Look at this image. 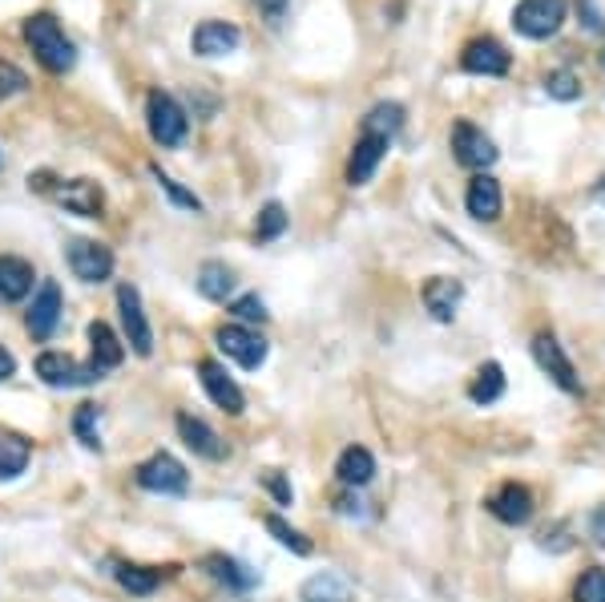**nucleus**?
<instances>
[{
	"label": "nucleus",
	"mask_w": 605,
	"mask_h": 602,
	"mask_svg": "<svg viewBox=\"0 0 605 602\" xmlns=\"http://www.w3.org/2000/svg\"><path fill=\"white\" fill-rule=\"evenodd\" d=\"M25 40L28 49L37 54V61L49 73H69L73 61H78V49H73V40L66 37V28L57 25L54 13H37L25 21Z\"/></svg>",
	"instance_id": "obj_1"
},
{
	"label": "nucleus",
	"mask_w": 605,
	"mask_h": 602,
	"mask_svg": "<svg viewBox=\"0 0 605 602\" xmlns=\"http://www.w3.org/2000/svg\"><path fill=\"white\" fill-rule=\"evenodd\" d=\"M566 13H569L566 0H521L513 9V28L521 37L545 40L566 25Z\"/></svg>",
	"instance_id": "obj_2"
},
{
	"label": "nucleus",
	"mask_w": 605,
	"mask_h": 602,
	"mask_svg": "<svg viewBox=\"0 0 605 602\" xmlns=\"http://www.w3.org/2000/svg\"><path fill=\"white\" fill-rule=\"evenodd\" d=\"M145 121H150V138L158 146H182L186 126H190L182 106L170 94H162V90H154V94L145 97Z\"/></svg>",
	"instance_id": "obj_3"
},
{
	"label": "nucleus",
	"mask_w": 605,
	"mask_h": 602,
	"mask_svg": "<svg viewBox=\"0 0 605 602\" xmlns=\"http://www.w3.org/2000/svg\"><path fill=\"white\" fill-rule=\"evenodd\" d=\"M138 485L162 497H182L190 489V473L174 453H154L150 461L138 465Z\"/></svg>",
	"instance_id": "obj_4"
},
{
	"label": "nucleus",
	"mask_w": 605,
	"mask_h": 602,
	"mask_svg": "<svg viewBox=\"0 0 605 602\" xmlns=\"http://www.w3.org/2000/svg\"><path fill=\"white\" fill-rule=\"evenodd\" d=\"M214 340H218V349H223L226 356L238 364V368H247V373L263 368V361H266V340L254 332V328H247V323H223Z\"/></svg>",
	"instance_id": "obj_5"
},
{
	"label": "nucleus",
	"mask_w": 605,
	"mask_h": 602,
	"mask_svg": "<svg viewBox=\"0 0 605 602\" xmlns=\"http://www.w3.org/2000/svg\"><path fill=\"white\" fill-rule=\"evenodd\" d=\"M533 361H537L541 373L549 376L561 392H569V397H578L581 392V380H578V373H573V361H569L566 349L557 344V335L541 332L537 340H533Z\"/></svg>",
	"instance_id": "obj_6"
},
{
	"label": "nucleus",
	"mask_w": 605,
	"mask_h": 602,
	"mask_svg": "<svg viewBox=\"0 0 605 602\" xmlns=\"http://www.w3.org/2000/svg\"><path fill=\"white\" fill-rule=\"evenodd\" d=\"M37 376L49 389H81V385L102 380V373H97L93 364H78L73 356H66V352H40Z\"/></svg>",
	"instance_id": "obj_7"
},
{
	"label": "nucleus",
	"mask_w": 605,
	"mask_h": 602,
	"mask_svg": "<svg viewBox=\"0 0 605 602\" xmlns=\"http://www.w3.org/2000/svg\"><path fill=\"white\" fill-rule=\"evenodd\" d=\"M118 311H121V328H126V340L138 356H150L154 352V332H150V320H145L142 295L133 283H121L118 287Z\"/></svg>",
	"instance_id": "obj_8"
},
{
	"label": "nucleus",
	"mask_w": 605,
	"mask_h": 602,
	"mask_svg": "<svg viewBox=\"0 0 605 602\" xmlns=\"http://www.w3.org/2000/svg\"><path fill=\"white\" fill-rule=\"evenodd\" d=\"M452 154H456V162L468 166V170H488V166L497 162L493 138H488L481 126H473V121H456V126H452Z\"/></svg>",
	"instance_id": "obj_9"
},
{
	"label": "nucleus",
	"mask_w": 605,
	"mask_h": 602,
	"mask_svg": "<svg viewBox=\"0 0 605 602\" xmlns=\"http://www.w3.org/2000/svg\"><path fill=\"white\" fill-rule=\"evenodd\" d=\"M69 268L85 283H106L114 275V251L93 239H73L69 243Z\"/></svg>",
	"instance_id": "obj_10"
},
{
	"label": "nucleus",
	"mask_w": 605,
	"mask_h": 602,
	"mask_svg": "<svg viewBox=\"0 0 605 602\" xmlns=\"http://www.w3.org/2000/svg\"><path fill=\"white\" fill-rule=\"evenodd\" d=\"M61 311H66L61 287H57L54 280H45L37 287V295H33V308H28V316H25L33 340H49V335L57 332V323H61Z\"/></svg>",
	"instance_id": "obj_11"
},
{
	"label": "nucleus",
	"mask_w": 605,
	"mask_h": 602,
	"mask_svg": "<svg viewBox=\"0 0 605 602\" xmlns=\"http://www.w3.org/2000/svg\"><path fill=\"white\" fill-rule=\"evenodd\" d=\"M198 380H202V389H206V397H211L223 413L238 416L242 409H247V397H242V389H238L235 380L226 376V368L218 361H202L198 364Z\"/></svg>",
	"instance_id": "obj_12"
},
{
	"label": "nucleus",
	"mask_w": 605,
	"mask_h": 602,
	"mask_svg": "<svg viewBox=\"0 0 605 602\" xmlns=\"http://www.w3.org/2000/svg\"><path fill=\"white\" fill-rule=\"evenodd\" d=\"M461 66L468 69V73H481V78H505L509 66H513V57L505 54V45H500V40L476 37V40L464 45Z\"/></svg>",
	"instance_id": "obj_13"
},
{
	"label": "nucleus",
	"mask_w": 605,
	"mask_h": 602,
	"mask_svg": "<svg viewBox=\"0 0 605 602\" xmlns=\"http://www.w3.org/2000/svg\"><path fill=\"white\" fill-rule=\"evenodd\" d=\"M54 199L69 214H81V219H102V211H106V194H102V187L93 178H73V182L54 190Z\"/></svg>",
	"instance_id": "obj_14"
},
{
	"label": "nucleus",
	"mask_w": 605,
	"mask_h": 602,
	"mask_svg": "<svg viewBox=\"0 0 605 602\" xmlns=\"http://www.w3.org/2000/svg\"><path fill=\"white\" fill-rule=\"evenodd\" d=\"M488 514L505 526H529V518H533V494L517 482L500 485L497 494L488 497Z\"/></svg>",
	"instance_id": "obj_15"
},
{
	"label": "nucleus",
	"mask_w": 605,
	"mask_h": 602,
	"mask_svg": "<svg viewBox=\"0 0 605 602\" xmlns=\"http://www.w3.org/2000/svg\"><path fill=\"white\" fill-rule=\"evenodd\" d=\"M464 299V287L461 280H448V275H432L424 283V308L432 311L436 323H452L456 320V308Z\"/></svg>",
	"instance_id": "obj_16"
},
{
	"label": "nucleus",
	"mask_w": 605,
	"mask_h": 602,
	"mask_svg": "<svg viewBox=\"0 0 605 602\" xmlns=\"http://www.w3.org/2000/svg\"><path fill=\"white\" fill-rule=\"evenodd\" d=\"M238 40H242V33L230 21H202L194 28V37H190V45H194L198 57H226L238 49Z\"/></svg>",
	"instance_id": "obj_17"
},
{
	"label": "nucleus",
	"mask_w": 605,
	"mask_h": 602,
	"mask_svg": "<svg viewBox=\"0 0 605 602\" xmlns=\"http://www.w3.org/2000/svg\"><path fill=\"white\" fill-rule=\"evenodd\" d=\"M388 138L380 134H364L356 142V150H352V162H347V182L352 187H368L371 175H376V166L383 162V154H388Z\"/></svg>",
	"instance_id": "obj_18"
},
{
	"label": "nucleus",
	"mask_w": 605,
	"mask_h": 602,
	"mask_svg": "<svg viewBox=\"0 0 605 602\" xmlns=\"http://www.w3.org/2000/svg\"><path fill=\"white\" fill-rule=\"evenodd\" d=\"M178 437L186 441V449H194L198 457H206V461H223L226 457V441L214 433L206 421H198L190 413H178Z\"/></svg>",
	"instance_id": "obj_19"
},
{
	"label": "nucleus",
	"mask_w": 605,
	"mask_h": 602,
	"mask_svg": "<svg viewBox=\"0 0 605 602\" xmlns=\"http://www.w3.org/2000/svg\"><path fill=\"white\" fill-rule=\"evenodd\" d=\"M464 206H468V214H473L476 223H497V219H500V206H505V199H500V182H497V178H493V175H476L473 182H468Z\"/></svg>",
	"instance_id": "obj_20"
},
{
	"label": "nucleus",
	"mask_w": 605,
	"mask_h": 602,
	"mask_svg": "<svg viewBox=\"0 0 605 602\" xmlns=\"http://www.w3.org/2000/svg\"><path fill=\"white\" fill-rule=\"evenodd\" d=\"M178 575V566H133V563H121L118 570H114V578H118L121 590H130V594H138V599H145V594H154V590L166 582V578Z\"/></svg>",
	"instance_id": "obj_21"
},
{
	"label": "nucleus",
	"mask_w": 605,
	"mask_h": 602,
	"mask_svg": "<svg viewBox=\"0 0 605 602\" xmlns=\"http://www.w3.org/2000/svg\"><path fill=\"white\" fill-rule=\"evenodd\" d=\"M335 477H340V485H347V489H364V485L376 477V457H371L364 445H347L340 453V461H335Z\"/></svg>",
	"instance_id": "obj_22"
},
{
	"label": "nucleus",
	"mask_w": 605,
	"mask_h": 602,
	"mask_svg": "<svg viewBox=\"0 0 605 602\" xmlns=\"http://www.w3.org/2000/svg\"><path fill=\"white\" fill-rule=\"evenodd\" d=\"M302 602H356V587L347 582L335 570H323V575H311L299 590Z\"/></svg>",
	"instance_id": "obj_23"
},
{
	"label": "nucleus",
	"mask_w": 605,
	"mask_h": 602,
	"mask_svg": "<svg viewBox=\"0 0 605 602\" xmlns=\"http://www.w3.org/2000/svg\"><path fill=\"white\" fill-rule=\"evenodd\" d=\"M90 352H93V368H97V373H109V368H118V364L126 361V349H121L118 332H114L106 320L90 323Z\"/></svg>",
	"instance_id": "obj_24"
},
{
	"label": "nucleus",
	"mask_w": 605,
	"mask_h": 602,
	"mask_svg": "<svg viewBox=\"0 0 605 602\" xmlns=\"http://www.w3.org/2000/svg\"><path fill=\"white\" fill-rule=\"evenodd\" d=\"M33 280L37 275L21 255H0V299H9V304L25 299L33 292Z\"/></svg>",
	"instance_id": "obj_25"
},
{
	"label": "nucleus",
	"mask_w": 605,
	"mask_h": 602,
	"mask_svg": "<svg viewBox=\"0 0 605 602\" xmlns=\"http://www.w3.org/2000/svg\"><path fill=\"white\" fill-rule=\"evenodd\" d=\"M202 570H206L214 582H223V587H230V590H250L259 582V575H254L250 566H242L238 558H226V554H206V558H202Z\"/></svg>",
	"instance_id": "obj_26"
},
{
	"label": "nucleus",
	"mask_w": 605,
	"mask_h": 602,
	"mask_svg": "<svg viewBox=\"0 0 605 602\" xmlns=\"http://www.w3.org/2000/svg\"><path fill=\"white\" fill-rule=\"evenodd\" d=\"M198 292L206 295V299H214V304H226L230 292H235V271L226 268V263H218V259L202 263L198 268Z\"/></svg>",
	"instance_id": "obj_27"
},
{
	"label": "nucleus",
	"mask_w": 605,
	"mask_h": 602,
	"mask_svg": "<svg viewBox=\"0 0 605 602\" xmlns=\"http://www.w3.org/2000/svg\"><path fill=\"white\" fill-rule=\"evenodd\" d=\"M505 397V368L497 361H488L476 368V376L468 380V401L473 404H493Z\"/></svg>",
	"instance_id": "obj_28"
},
{
	"label": "nucleus",
	"mask_w": 605,
	"mask_h": 602,
	"mask_svg": "<svg viewBox=\"0 0 605 602\" xmlns=\"http://www.w3.org/2000/svg\"><path fill=\"white\" fill-rule=\"evenodd\" d=\"M28 457H33V445L25 437H13V433H4L0 437V482H13L28 469Z\"/></svg>",
	"instance_id": "obj_29"
},
{
	"label": "nucleus",
	"mask_w": 605,
	"mask_h": 602,
	"mask_svg": "<svg viewBox=\"0 0 605 602\" xmlns=\"http://www.w3.org/2000/svg\"><path fill=\"white\" fill-rule=\"evenodd\" d=\"M400 126H404V106L400 102H380V106L368 109V118H364V134H380L392 142L400 134Z\"/></svg>",
	"instance_id": "obj_30"
},
{
	"label": "nucleus",
	"mask_w": 605,
	"mask_h": 602,
	"mask_svg": "<svg viewBox=\"0 0 605 602\" xmlns=\"http://www.w3.org/2000/svg\"><path fill=\"white\" fill-rule=\"evenodd\" d=\"M263 526H266V534L275 538L278 546H287L290 554H311V538L299 534L295 526H287V522H283V518H278V514H266Z\"/></svg>",
	"instance_id": "obj_31"
},
{
	"label": "nucleus",
	"mask_w": 605,
	"mask_h": 602,
	"mask_svg": "<svg viewBox=\"0 0 605 602\" xmlns=\"http://www.w3.org/2000/svg\"><path fill=\"white\" fill-rule=\"evenodd\" d=\"M545 94L557 97V102H578L581 97V78L573 69H553L545 78Z\"/></svg>",
	"instance_id": "obj_32"
},
{
	"label": "nucleus",
	"mask_w": 605,
	"mask_h": 602,
	"mask_svg": "<svg viewBox=\"0 0 605 602\" xmlns=\"http://www.w3.org/2000/svg\"><path fill=\"white\" fill-rule=\"evenodd\" d=\"M283 231H287V211H283V202H266L263 211H259V227H254V239L271 243V239H278Z\"/></svg>",
	"instance_id": "obj_33"
},
{
	"label": "nucleus",
	"mask_w": 605,
	"mask_h": 602,
	"mask_svg": "<svg viewBox=\"0 0 605 602\" xmlns=\"http://www.w3.org/2000/svg\"><path fill=\"white\" fill-rule=\"evenodd\" d=\"M97 404H78V413H73V433H78V441L85 449H102V437H97Z\"/></svg>",
	"instance_id": "obj_34"
},
{
	"label": "nucleus",
	"mask_w": 605,
	"mask_h": 602,
	"mask_svg": "<svg viewBox=\"0 0 605 602\" xmlns=\"http://www.w3.org/2000/svg\"><path fill=\"white\" fill-rule=\"evenodd\" d=\"M573 602H605V566H590L573 587Z\"/></svg>",
	"instance_id": "obj_35"
},
{
	"label": "nucleus",
	"mask_w": 605,
	"mask_h": 602,
	"mask_svg": "<svg viewBox=\"0 0 605 602\" xmlns=\"http://www.w3.org/2000/svg\"><path fill=\"white\" fill-rule=\"evenodd\" d=\"M150 175H154V182H158V187L166 190V194H170V199L178 202V206H182V211H194V214L202 211V199H198L194 190H186L182 182H174L170 175H162L158 166H150Z\"/></svg>",
	"instance_id": "obj_36"
},
{
	"label": "nucleus",
	"mask_w": 605,
	"mask_h": 602,
	"mask_svg": "<svg viewBox=\"0 0 605 602\" xmlns=\"http://www.w3.org/2000/svg\"><path fill=\"white\" fill-rule=\"evenodd\" d=\"M25 90H28L25 69H16L13 61H0V102H9V97L25 94Z\"/></svg>",
	"instance_id": "obj_37"
},
{
	"label": "nucleus",
	"mask_w": 605,
	"mask_h": 602,
	"mask_svg": "<svg viewBox=\"0 0 605 602\" xmlns=\"http://www.w3.org/2000/svg\"><path fill=\"white\" fill-rule=\"evenodd\" d=\"M230 316H238L242 323H266V308L259 295H238L230 304Z\"/></svg>",
	"instance_id": "obj_38"
},
{
	"label": "nucleus",
	"mask_w": 605,
	"mask_h": 602,
	"mask_svg": "<svg viewBox=\"0 0 605 602\" xmlns=\"http://www.w3.org/2000/svg\"><path fill=\"white\" fill-rule=\"evenodd\" d=\"M259 482L266 485V494L275 497L278 506H290V501H295V494H290V485L283 482V473H278V469H266L263 477H259Z\"/></svg>",
	"instance_id": "obj_39"
},
{
	"label": "nucleus",
	"mask_w": 605,
	"mask_h": 602,
	"mask_svg": "<svg viewBox=\"0 0 605 602\" xmlns=\"http://www.w3.org/2000/svg\"><path fill=\"white\" fill-rule=\"evenodd\" d=\"M590 538L605 550V506H602V509H593V518H590Z\"/></svg>",
	"instance_id": "obj_40"
},
{
	"label": "nucleus",
	"mask_w": 605,
	"mask_h": 602,
	"mask_svg": "<svg viewBox=\"0 0 605 602\" xmlns=\"http://www.w3.org/2000/svg\"><path fill=\"white\" fill-rule=\"evenodd\" d=\"M254 4H259L266 16H271V25H278V21H283V13H287V0H254Z\"/></svg>",
	"instance_id": "obj_41"
},
{
	"label": "nucleus",
	"mask_w": 605,
	"mask_h": 602,
	"mask_svg": "<svg viewBox=\"0 0 605 602\" xmlns=\"http://www.w3.org/2000/svg\"><path fill=\"white\" fill-rule=\"evenodd\" d=\"M16 373V361H13V352L9 349H0V380H9V376Z\"/></svg>",
	"instance_id": "obj_42"
},
{
	"label": "nucleus",
	"mask_w": 605,
	"mask_h": 602,
	"mask_svg": "<svg viewBox=\"0 0 605 602\" xmlns=\"http://www.w3.org/2000/svg\"><path fill=\"white\" fill-rule=\"evenodd\" d=\"M602 69H605V54H602Z\"/></svg>",
	"instance_id": "obj_43"
}]
</instances>
